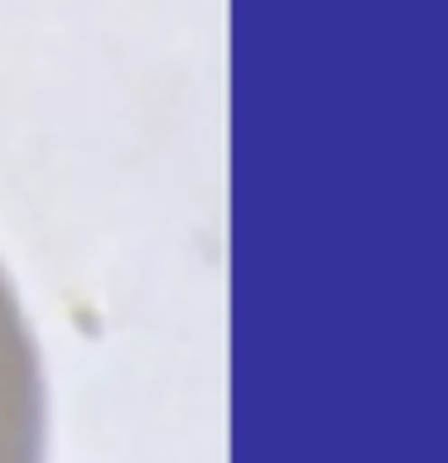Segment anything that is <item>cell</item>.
I'll use <instances>...</instances> for the list:
<instances>
[{
    "label": "cell",
    "mask_w": 448,
    "mask_h": 463,
    "mask_svg": "<svg viewBox=\"0 0 448 463\" xmlns=\"http://www.w3.org/2000/svg\"><path fill=\"white\" fill-rule=\"evenodd\" d=\"M0 463H49V382L39 338L0 266Z\"/></svg>",
    "instance_id": "1"
}]
</instances>
